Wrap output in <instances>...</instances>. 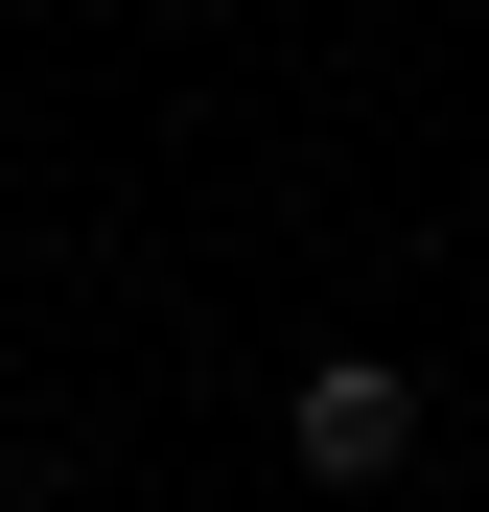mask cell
I'll list each match as a JSON object with an SVG mask.
<instances>
[{
	"label": "cell",
	"instance_id": "cell-2",
	"mask_svg": "<svg viewBox=\"0 0 489 512\" xmlns=\"http://www.w3.org/2000/svg\"><path fill=\"white\" fill-rule=\"evenodd\" d=\"M0 512H94V489H0Z\"/></svg>",
	"mask_w": 489,
	"mask_h": 512
},
{
	"label": "cell",
	"instance_id": "cell-1",
	"mask_svg": "<svg viewBox=\"0 0 489 512\" xmlns=\"http://www.w3.org/2000/svg\"><path fill=\"white\" fill-rule=\"evenodd\" d=\"M420 443H443V396L396 373V350H326V373L280 396V466H303V489H396Z\"/></svg>",
	"mask_w": 489,
	"mask_h": 512
},
{
	"label": "cell",
	"instance_id": "cell-3",
	"mask_svg": "<svg viewBox=\"0 0 489 512\" xmlns=\"http://www.w3.org/2000/svg\"><path fill=\"white\" fill-rule=\"evenodd\" d=\"M0 233H24V187H0Z\"/></svg>",
	"mask_w": 489,
	"mask_h": 512
}]
</instances>
